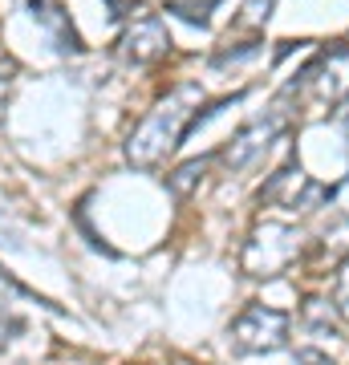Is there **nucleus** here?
<instances>
[{
    "label": "nucleus",
    "mask_w": 349,
    "mask_h": 365,
    "mask_svg": "<svg viewBox=\"0 0 349 365\" xmlns=\"http://www.w3.org/2000/svg\"><path fill=\"white\" fill-rule=\"evenodd\" d=\"M199 102H203V90H199V86H179V90H171L167 98L130 130V138H126V163L130 167L155 170L158 163H167V155H175V146L191 134Z\"/></svg>",
    "instance_id": "1"
},
{
    "label": "nucleus",
    "mask_w": 349,
    "mask_h": 365,
    "mask_svg": "<svg viewBox=\"0 0 349 365\" xmlns=\"http://www.w3.org/2000/svg\"><path fill=\"white\" fill-rule=\"evenodd\" d=\"M297 256H300V232L297 227L264 220V223H256V227L248 232L244 252H240V268H244V276L268 280V276L285 272Z\"/></svg>",
    "instance_id": "2"
},
{
    "label": "nucleus",
    "mask_w": 349,
    "mask_h": 365,
    "mask_svg": "<svg viewBox=\"0 0 349 365\" xmlns=\"http://www.w3.org/2000/svg\"><path fill=\"white\" fill-rule=\"evenodd\" d=\"M288 329H293L288 313L268 309V304H248L244 313L228 325V341L244 357H252V353H276L288 345Z\"/></svg>",
    "instance_id": "3"
},
{
    "label": "nucleus",
    "mask_w": 349,
    "mask_h": 365,
    "mask_svg": "<svg viewBox=\"0 0 349 365\" xmlns=\"http://www.w3.org/2000/svg\"><path fill=\"white\" fill-rule=\"evenodd\" d=\"M333 199V187H325L317 182L313 175L297 167V163H288L272 175L264 187H260V207H280V211H313L329 203Z\"/></svg>",
    "instance_id": "4"
},
{
    "label": "nucleus",
    "mask_w": 349,
    "mask_h": 365,
    "mask_svg": "<svg viewBox=\"0 0 349 365\" xmlns=\"http://www.w3.org/2000/svg\"><path fill=\"white\" fill-rule=\"evenodd\" d=\"M167 53H171V33H167V25H163V16L138 9V16H134L126 25V33L118 37V57L130 61V66H155Z\"/></svg>",
    "instance_id": "5"
},
{
    "label": "nucleus",
    "mask_w": 349,
    "mask_h": 365,
    "mask_svg": "<svg viewBox=\"0 0 349 365\" xmlns=\"http://www.w3.org/2000/svg\"><path fill=\"white\" fill-rule=\"evenodd\" d=\"M280 134H285V118L280 114H268V118H260V122H252V126H244V130L220 150L223 167L228 170H252L256 163H264V155L272 150V143H276Z\"/></svg>",
    "instance_id": "6"
},
{
    "label": "nucleus",
    "mask_w": 349,
    "mask_h": 365,
    "mask_svg": "<svg viewBox=\"0 0 349 365\" xmlns=\"http://www.w3.org/2000/svg\"><path fill=\"white\" fill-rule=\"evenodd\" d=\"M300 81H309L321 102H345L349 98V45H333V49L317 53L305 66Z\"/></svg>",
    "instance_id": "7"
},
{
    "label": "nucleus",
    "mask_w": 349,
    "mask_h": 365,
    "mask_svg": "<svg viewBox=\"0 0 349 365\" xmlns=\"http://www.w3.org/2000/svg\"><path fill=\"white\" fill-rule=\"evenodd\" d=\"M29 13H33V21H37L45 33H49L53 49L57 53H81L86 45H81V37L74 33V25H69V13H65L57 0H29Z\"/></svg>",
    "instance_id": "8"
},
{
    "label": "nucleus",
    "mask_w": 349,
    "mask_h": 365,
    "mask_svg": "<svg viewBox=\"0 0 349 365\" xmlns=\"http://www.w3.org/2000/svg\"><path fill=\"white\" fill-rule=\"evenodd\" d=\"M305 260H309L313 276H325V268H341L349 260V215L345 211H341V220H333L321 232V240L309 248Z\"/></svg>",
    "instance_id": "9"
},
{
    "label": "nucleus",
    "mask_w": 349,
    "mask_h": 365,
    "mask_svg": "<svg viewBox=\"0 0 349 365\" xmlns=\"http://www.w3.org/2000/svg\"><path fill=\"white\" fill-rule=\"evenodd\" d=\"M211 163H216V155H203V158H191V163H183L179 170H171L167 175V187L171 191H175V195H191L195 187H199V182H203V175H207V167H211Z\"/></svg>",
    "instance_id": "10"
},
{
    "label": "nucleus",
    "mask_w": 349,
    "mask_h": 365,
    "mask_svg": "<svg viewBox=\"0 0 349 365\" xmlns=\"http://www.w3.org/2000/svg\"><path fill=\"white\" fill-rule=\"evenodd\" d=\"M333 313H337V304H329V300L321 297H309L305 300V325L317 329V333H333Z\"/></svg>",
    "instance_id": "11"
},
{
    "label": "nucleus",
    "mask_w": 349,
    "mask_h": 365,
    "mask_svg": "<svg viewBox=\"0 0 349 365\" xmlns=\"http://www.w3.org/2000/svg\"><path fill=\"white\" fill-rule=\"evenodd\" d=\"M272 9H276V0H244L236 25L240 29H264L268 25V16H272Z\"/></svg>",
    "instance_id": "12"
},
{
    "label": "nucleus",
    "mask_w": 349,
    "mask_h": 365,
    "mask_svg": "<svg viewBox=\"0 0 349 365\" xmlns=\"http://www.w3.org/2000/svg\"><path fill=\"white\" fill-rule=\"evenodd\" d=\"M260 53V41H248V45H240V49H223V53H216V61L211 66L216 69H223V66H240V61H252Z\"/></svg>",
    "instance_id": "13"
},
{
    "label": "nucleus",
    "mask_w": 349,
    "mask_h": 365,
    "mask_svg": "<svg viewBox=\"0 0 349 365\" xmlns=\"http://www.w3.org/2000/svg\"><path fill=\"white\" fill-rule=\"evenodd\" d=\"M171 13H179L183 21H191V25H207V9H216V0H203V4H183V0H175V4H167Z\"/></svg>",
    "instance_id": "14"
},
{
    "label": "nucleus",
    "mask_w": 349,
    "mask_h": 365,
    "mask_svg": "<svg viewBox=\"0 0 349 365\" xmlns=\"http://www.w3.org/2000/svg\"><path fill=\"white\" fill-rule=\"evenodd\" d=\"M333 304H337V313H341V321L349 325V260L341 264V276H337V297H333Z\"/></svg>",
    "instance_id": "15"
},
{
    "label": "nucleus",
    "mask_w": 349,
    "mask_h": 365,
    "mask_svg": "<svg viewBox=\"0 0 349 365\" xmlns=\"http://www.w3.org/2000/svg\"><path fill=\"white\" fill-rule=\"evenodd\" d=\"M16 333H25V321H21V317H13V313H4V309H0V349H4V345H9V341H13Z\"/></svg>",
    "instance_id": "16"
},
{
    "label": "nucleus",
    "mask_w": 349,
    "mask_h": 365,
    "mask_svg": "<svg viewBox=\"0 0 349 365\" xmlns=\"http://www.w3.org/2000/svg\"><path fill=\"white\" fill-rule=\"evenodd\" d=\"M297 365H333V361L317 349H297Z\"/></svg>",
    "instance_id": "17"
},
{
    "label": "nucleus",
    "mask_w": 349,
    "mask_h": 365,
    "mask_svg": "<svg viewBox=\"0 0 349 365\" xmlns=\"http://www.w3.org/2000/svg\"><path fill=\"white\" fill-rule=\"evenodd\" d=\"M333 199H337V207H341V211L349 215V175H345V182H341V187L333 191Z\"/></svg>",
    "instance_id": "18"
},
{
    "label": "nucleus",
    "mask_w": 349,
    "mask_h": 365,
    "mask_svg": "<svg viewBox=\"0 0 349 365\" xmlns=\"http://www.w3.org/2000/svg\"><path fill=\"white\" fill-rule=\"evenodd\" d=\"M9 73H13V61H9V57L0 53V81H9Z\"/></svg>",
    "instance_id": "19"
},
{
    "label": "nucleus",
    "mask_w": 349,
    "mask_h": 365,
    "mask_svg": "<svg viewBox=\"0 0 349 365\" xmlns=\"http://www.w3.org/2000/svg\"><path fill=\"white\" fill-rule=\"evenodd\" d=\"M345 130H349V98H345Z\"/></svg>",
    "instance_id": "20"
}]
</instances>
